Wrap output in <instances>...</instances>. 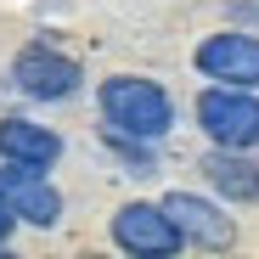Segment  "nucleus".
<instances>
[{"mask_svg": "<svg viewBox=\"0 0 259 259\" xmlns=\"http://www.w3.org/2000/svg\"><path fill=\"white\" fill-rule=\"evenodd\" d=\"M102 113L118 136H136V141H158L169 130V118H175L169 96L152 79H136V73H118V79L102 84Z\"/></svg>", "mask_w": 259, "mask_h": 259, "instance_id": "nucleus-1", "label": "nucleus"}, {"mask_svg": "<svg viewBox=\"0 0 259 259\" xmlns=\"http://www.w3.org/2000/svg\"><path fill=\"white\" fill-rule=\"evenodd\" d=\"M197 124L208 130L214 147H253L259 141V102L248 84H214L197 96Z\"/></svg>", "mask_w": 259, "mask_h": 259, "instance_id": "nucleus-2", "label": "nucleus"}, {"mask_svg": "<svg viewBox=\"0 0 259 259\" xmlns=\"http://www.w3.org/2000/svg\"><path fill=\"white\" fill-rule=\"evenodd\" d=\"M0 203H6L17 220H28V226H57L62 220V197H57V186L46 175H39V163L6 158V169H0Z\"/></svg>", "mask_w": 259, "mask_h": 259, "instance_id": "nucleus-3", "label": "nucleus"}, {"mask_svg": "<svg viewBox=\"0 0 259 259\" xmlns=\"http://www.w3.org/2000/svg\"><path fill=\"white\" fill-rule=\"evenodd\" d=\"M12 79H17V91L23 96H34V102H68L73 91H79V62L73 57H62V51H46V46H28V51H17V62H12Z\"/></svg>", "mask_w": 259, "mask_h": 259, "instance_id": "nucleus-4", "label": "nucleus"}, {"mask_svg": "<svg viewBox=\"0 0 259 259\" xmlns=\"http://www.w3.org/2000/svg\"><path fill=\"white\" fill-rule=\"evenodd\" d=\"M113 242L124 253H175L186 237H181L175 220H169L163 203H124L113 214Z\"/></svg>", "mask_w": 259, "mask_h": 259, "instance_id": "nucleus-5", "label": "nucleus"}, {"mask_svg": "<svg viewBox=\"0 0 259 259\" xmlns=\"http://www.w3.org/2000/svg\"><path fill=\"white\" fill-rule=\"evenodd\" d=\"M197 68L220 84H259V39L253 34H208L197 46Z\"/></svg>", "mask_w": 259, "mask_h": 259, "instance_id": "nucleus-6", "label": "nucleus"}, {"mask_svg": "<svg viewBox=\"0 0 259 259\" xmlns=\"http://www.w3.org/2000/svg\"><path fill=\"white\" fill-rule=\"evenodd\" d=\"M163 208H169V220L181 226V237L197 242V248H231V237H237V226L226 220V214L214 203H203V197H192V192H175Z\"/></svg>", "mask_w": 259, "mask_h": 259, "instance_id": "nucleus-7", "label": "nucleus"}, {"mask_svg": "<svg viewBox=\"0 0 259 259\" xmlns=\"http://www.w3.org/2000/svg\"><path fill=\"white\" fill-rule=\"evenodd\" d=\"M208 181L214 192H220L226 203H253L259 197V163L242 158V147H220V152H208Z\"/></svg>", "mask_w": 259, "mask_h": 259, "instance_id": "nucleus-8", "label": "nucleus"}, {"mask_svg": "<svg viewBox=\"0 0 259 259\" xmlns=\"http://www.w3.org/2000/svg\"><path fill=\"white\" fill-rule=\"evenodd\" d=\"M62 141H57V130L46 124H28V118H0V158H17V163H57Z\"/></svg>", "mask_w": 259, "mask_h": 259, "instance_id": "nucleus-9", "label": "nucleus"}, {"mask_svg": "<svg viewBox=\"0 0 259 259\" xmlns=\"http://www.w3.org/2000/svg\"><path fill=\"white\" fill-rule=\"evenodd\" d=\"M12 220H17V214H12L6 203H0V242H6V237H12Z\"/></svg>", "mask_w": 259, "mask_h": 259, "instance_id": "nucleus-10", "label": "nucleus"}]
</instances>
